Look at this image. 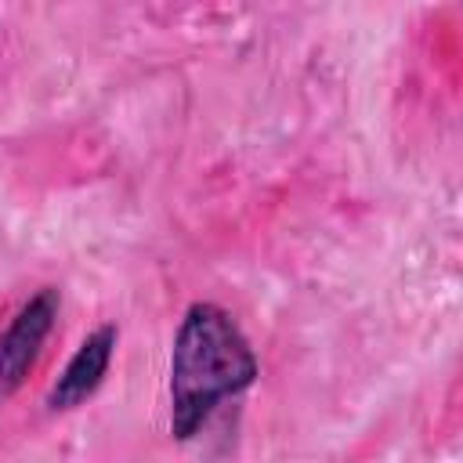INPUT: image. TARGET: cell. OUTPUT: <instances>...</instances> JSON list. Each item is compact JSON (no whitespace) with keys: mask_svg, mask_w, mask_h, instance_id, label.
<instances>
[{"mask_svg":"<svg viewBox=\"0 0 463 463\" xmlns=\"http://www.w3.org/2000/svg\"><path fill=\"white\" fill-rule=\"evenodd\" d=\"M260 365L239 322L213 300H195L170 347V434L188 441L210 412L253 387Z\"/></svg>","mask_w":463,"mask_h":463,"instance_id":"1","label":"cell"},{"mask_svg":"<svg viewBox=\"0 0 463 463\" xmlns=\"http://www.w3.org/2000/svg\"><path fill=\"white\" fill-rule=\"evenodd\" d=\"M116 340H119V329L112 322H105L94 333H87L80 340V347L72 351V358L65 362V369L58 373V380L47 387L43 405L51 412H65V409L83 405L101 387V380H105V373L112 365V354H116Z\"/></svg>","mask_w":463,"mask_h":463,"instance_id":"3","label":"cell"},{"mask_svg":"<svg viewBox=\"0 0 463 463\" xmlns=\"http://www.w3.org/2000/svg\"><path fill=\"white\" fill-rule=\"evenodd\" d=\"M58 307H61V293L54 286H40L14 311V318L7 322V329L0 333V402L11 398L25 383V376L33 369L43 340L54 329Z\"/></svg>","mask_w":463,"mask_h":463,"instance_id":"2","label":"cell"}]
</instances>
